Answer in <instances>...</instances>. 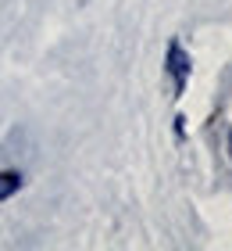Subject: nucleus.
<instances>
[{
	"label": "nucleus",
	"mask_w": 232,
	"mask_h": 251,
	"mask_svg": "<svg viewBox=\"0 0 232 251\" xmlns=\"http://www.w3.org/2000/svg\"><path fill=\"white\" fill-rule=\"evenodd\" d=\"M168 68H171V75H175V90H182L186 86V72H190V61H186L182 58V47H179V43H171V47H168Z\"/></svg>",
	"instance_id": "f257e3e1"
},
{
	"label": "nucleus",
	"mask_w": 232,
	"mask_h": 251,
	"mask_svg": "<svg viewBox=\"0 0 232 251\" xmlns=\"http://www.w3.org/2000/svg\"><path fill=\"white\" fill-rule=\"evenodd\" d=\"M18 187H21L18 173H0V201H7L11 194H18Z\"/></svg>",
	"instance_id": "f03ea898"
}]
</instances>
